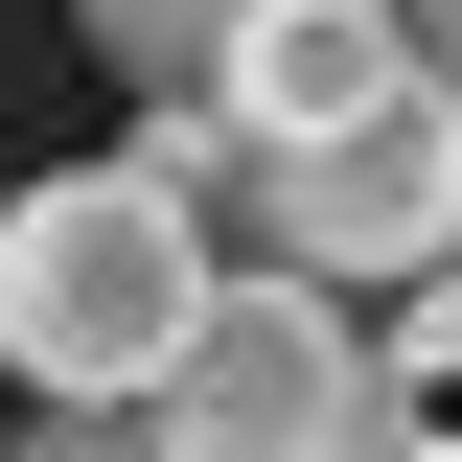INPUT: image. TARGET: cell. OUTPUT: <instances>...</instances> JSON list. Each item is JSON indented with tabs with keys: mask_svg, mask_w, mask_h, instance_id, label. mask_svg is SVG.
Instances as JSON below:
<instances>
[{
	"mask_svg": "<svg viewBox=\"0 0 462 462\" xmlns=\"http://www.w3.org/2000/svg\"><path fill=\"white\" fill-rule=\"evenodd\" d=\"M208 278H231V231L185 208L139 139L0 185V370H23V393H162L185 324H208Z\"/></svg>",
	"mask_w": 462,
	"mask_h": 462,
	"instance_id": "6da1fadb",
	"label": "cell"
},
{
	"mask_svg": "<svg viewBox=\"0 0 462 462\" xmlns=\"http://www.w3.org/2000/svg\"><path fill=\"white\" fill-rule=\"evenodd\" d=\"M139 416H162L185 462H370L416 393L370 370V300H346V278L231 254V278H208V324H185V370H162Z\"/></svg>",
	"mask_w": 462,
	"mask_h": 462,
	"instance_id": "7a4b0ae2",
	"label": "cell"
},
{
	"mask_svg": "<svg viewBox=\"0 0 462 462\" xmlns=\"http://www.w3.org/2000/svg\"><path fill=\"white\" fill-rule=\"evenodd\" d=\"M231 254H300V278H416V254H462V93L416 69V93L324 116V139H231Z\"/></svg>",
	"mask_w": 462,
	"mask_h": 462,
	"instance_id": "3957f363",
	"label": "cell"
},
{
	"mask_svg": "<svg viewBox=\"0 0 462 462\" xmlns=\"http://www.w3.org/2000/svg\"><path fill=\"white\" fill-rule=\"evenodd\" d=\"M416 23L393 0H254V23H231L208 69H185V93H231V139H324V116H370V93H416Z\"/></svg>",
	"mask_w": 462,
	"mask_h": 462,
	"instance_id": "277c9868",
	"label": "cell"
},
{
	"mask_svg": "<svg viewBox=\"0 0 462 462\" xmlns=\"http://www.w3.org/2000/svg\"><path fill=\"white\" fill-rule=\"evenodd\" d=\"M69 23H93V69H116V93H185V69H208L254 0H69ZM393 23L439 47V93H462V0H393Z\"/></svg>",
	"mask_w": 462,
	"mask_h": 462,
	"instance_id": "5b68a950",
	"label": "cell"
},
{
	"mask_svg": "<svg viewBox=\"0 0 462 462\" xmlns=\"http://www.w3.org/2000/svg\"><path fill=\"white\" fill-rule=\"evenodd\" d=\"M370 370H393L416 416L462 393V254H416V278H370Z\"/></svg>",
	"mask_w": 462,
	"mask_h": 462,
	"instance_id": "8992f818",
	"label": "cell"
},
{
	"mask_svg": "<svg viewBox=\"0 0 462 462\" xmlns=\"http://www.w3.org/2000/svg\"><path fill=\"white\" fill-rule=\"evenodd\" d=\"M23 462H185V439H162L139 393H47V416H23Z\"/></svg>",
	"mask_w": 462,
	"mask_h": 462,
	"instance_id": "52a82bcc",
	"label": "cell"
},
{
	"mask_svg": "<svg viewBox=\"0 0 462 462\" xmlns=\"http://www.w3.org/2000/svg\"><path fill=\"white\" fill-rule=\"evenodd\" d=\"M370 462H462V439H439V416H393V439H370Z\"/></svg>",
	"mask_w": 462,
	"mask_h": 462,
	"instance_id": "ba28073f",
	"label": "cell"
}]
</instances>
